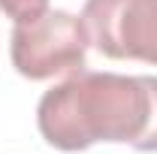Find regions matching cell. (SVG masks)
<instances>
[{"mask_svg": "<svg viewBox=\"0 0 157 154\" xmlns=\"http://www.w3.org/2000/svg\"><path fill=\"white\" fill-rule=\"evenodd\" d=\"M148 88L142 76L73 73L36 106L42 139L58 151H85L97 142H136L148 124Z\"/></svg>", "mask_w": 157, "mask_h": 154, "instance_id": "1", "label": "cell"}, {"mask_svg": "<svg viewBox=\"0 0 157 154\" xmlns=\"http://www.w3.org/2000/svg\"><path fill=\"white\" fill-rule=\"evenodd\" d=\"M88 45H91V37L78 15L67 9H48L36 21L15 24L9 58L24 79L45 82L55 76L82 73Z\"/></svg>", "mask_w": 157, "mask_h": 154, "instance_id": "2", "label": "cell"}, {"mask_svg": "<svg viewBox=\"0 0 157 154\" xmlns=\"http://www.w3.org/2000/svg\"><path fill=\"white\" fill-rule=\"evenodd\" d=\"M82 21L100 55L157 67V0H85Z\"/></svg>", "mask_w": 157, "mask_h": 154, "instance_id": "3", "label": "cell"}, {"mask_svg": "<svg viewBox=\"0 0 157 154\" xmlns=\"http://www.w3.org/2000/svg\"><path fill=\"white\" fill-rule=\"evenodd\" d=\"M142 82L148 88L151 106H148V124H145L142 136L133 142V148L136 151H157V76H142Z\"/></svg>", "mask_w": 157, "mask_h": 154, "instance_id": "4", "label": "cell"}, {"mask_svg": "<svg viewBox=\"0 0 157 154\" xmlns=\"http://www.w3.org/2000/svg\"><path fill=\"white\" fill-rule=\"evenodd\" d=\"M0 12H6L15 24H27L48 12V0H0Z\"/></svg>", "mask_w": 157, "mask_h": 154, "instance_id": "5", "label": "cell"}]
</instances>
